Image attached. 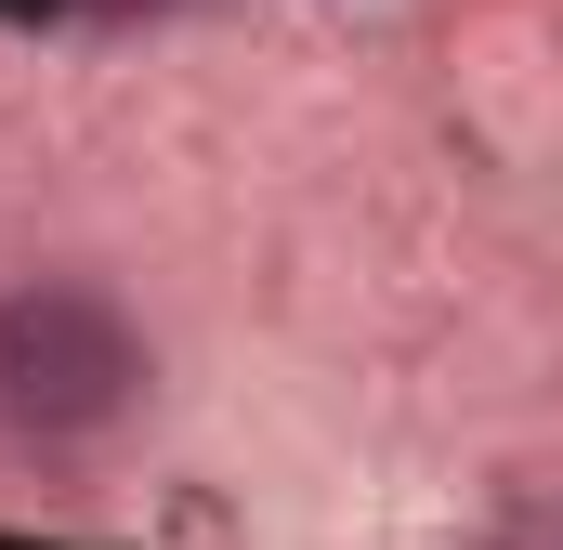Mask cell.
<instances>
[{
  "mask_svg": "<svg viewBox=\"0 0 563 550\" xmlns=\"http://www.w3.org/2000/svg\"><path fill=\"white\" fill-rule=\"evenodd\" d=\"M132 394H144V341H132V315L106 288L40 275V288L0 301V419L13 432L66 446V432H106Z\"/></svg>",
  "mask_w": 563,
  "mask_h": 550,
  "instance_id": "cell-1",
  "label": "cell"
},
{
  "mask_svg": "<svg viewBox=\"0 0 563 550\" xmlns=\"http://www.w3.org/2000/svg\"><path fill=\"white\" fill-rule=\"evenodd\" d=\"M485 550H563V498H511V512H498V538Z\"/></svg>",
  "mask_w": 563,
  "mask_h": 550,
  "instance_id": "cell-2",
  "label": "cell"
}]
</instances>
